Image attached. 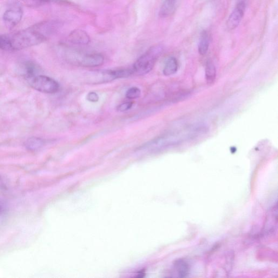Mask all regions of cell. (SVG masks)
<instances>
[{"label":"cell","instance_id":"cell-1","mask_svg":"<svg viewBox=\"0 0 278 278\" xmlns=\"http://www.w3.org/2000/svg\"><path fill=\"white\" fill-rule=\"evenodd\" d=\"M55 22H43L12 35H4L2 49L18 51L44 42L58 30Z\"/></svg>","mask_w":278,"mask_h":278},{"label":"cell","instance_id":"cell-2","mask_svg":"<svg viewBox=\"0 0 278 278\" xmlns=\"http://www.w3.org/2000/svg\"><path fill=\"white\" fill-rule=\"evenodd\" d=\"M163 51V47L161 45L152 46L135 62L133 66V74L138 76L148 74L154 68Z\"/></svg>","mask_w":278,"mask_h":278},{"label":"cell","instance_id":"cell-3","mask_svg":"<svg viewBox=\"0 0 278 278\" xmlns=\"http://www.w3.org/2000/svg\"><path fill=\"white\" fill-rule=\"evenodd\" d=\"M133 75L130 69L116 70H97L90 72L86 75L85 81L89 84L108 83L118 78H127Z\"/></svg>","mask_w":278,"mask_h":278},{"label":"cell","instance_id":"cell-4","mask_svg":"<svg viewBox=\"0 0 278 278\" xmlns=\"http://www.w3.org/2000/svg\"><path fill=\"white\" fill-rule=\"evenodd\" d=\"M31 87L45 94H55L59 91V84L55 79L44 75H36L27 79Z\"/></svg>","mask_w":278,"mask_h":278},{"label":"cell","instance_id":"cell-5","mask_svg":"<svg viewBox=\"0 0 278 278\" xmlns=\"http://www.w3.org/2000/svg\"><path fill=\"white\" fill-rule=\"evenodd\" d=\"M70 56H72L70 57L72 59H70L85 68L100 67L103 64L104 61V57L98 54L80 55L72 52Z\"/></svg>","mask_w":278,"mask_h":278},{"label":"cell","instance_id":"cell-6","mask_svg":"<svg viewBox=\"0 0 278 278\" xmlns=\"http://www.w3.org/2000/svg\"><path fill=\"white\" fill-rule=\"evenodd\" d=\"M246 8V0H239L227 21V29L232 31L236 29L242 21Z\"/></svg>","mask_w":278,"mask_h":278},{"label":"cell","instance_id":"cell-7","mask_svg":"<svg viewBox=\"0 0 278 278\" xmlns=\"http://www.w3.org/2000/svg\"><path fill=\"white\" fill-rule=\"evenodd\" d=\"M23 15V12L21 9H11L4 13V21L7 25L14 27L21 21Z\"/></svg>","mask_w":278,"mask_h":278},{"label":"cell","instance_id":"cell-8","mask_svg":"<svg viewBox=\"0 0 278 278\" xmlns=\"http://www.w3.org/2000/svg\"><path fill=\"white\" fill-rule=\"evenodd\" d=\"M69 40L71 43L79 45H87L90 41L87 33L80 30L72 31L70 34Z\"/></svg>","mask_w":278,"mask_h":278},{"label":"cell","instance_id":"cell-9","mask_svg":"<svg viewBox=\"0 0 278 278\" xmlns=\"http://www.w3.org/2000/svg\"><path fill=\"white\" fill-rule=\"evenodd\" d=\"M177 0H163L160 11L162 18H167L173 15L176 9Z\"/></svg>","mask_w":278,"mask_h":278},{"label":"cell","instance_id":"cell-10","mask_svg":"<svg viewBox=\"0 0 278 278\" xmlns=\"http://www.w3.org/2000/svg\"><path fill=\"white\" fill-rule=\"evenodd\" d=\"M210 45V37L206 31L202 32L200 42L198 43V49L200 55L204 56L206 55Z\"/></svg>","mask_w":278,"mask_h":278},{"label":"cell","instance_id":"cell-11","mask_svg":"<svg viewBox=\"0 0 278 278\" xmlns=\"http://www.w3.org/2000/svg\"><path fill=\"white\" fill-rule=\"evenodd\" d=\"M178 69V63L177 59L171 57L168 59L165 63L163 69V74L165 76H170L176 73Z\"/></svg>","mask_w":278,"mask_h":278},{"label":"cell","instance_id":"cell-12","mask_svg":"<svg viewBox=\"0 0 278 278\" xmlns=\"http://www.w3.org/2000/svg\"><path fill=\"white\" fill-rule=\"evenodd\" d=\"M205 74L207 84H213L216 77V69L214 64L211 61H208L207 63Z\"/></svg>","mask_w":278,"mask_h":278},{"label":"cell","instance_id":"cell-13","mask_svg":"<svg viewBox=\"0 0 278 278\" xmlns=\"http://www.w3.org/2000/svg\"><path fill=\"white\" fill-rule=\"evenodd\" d=\"M44 145V141L42 138L37 137H32L25 142V146L26 149L35 151L42 148Z\"/></svg>","mask_w":278,"mask_h":278},{"label":"cell","instance_id":"cell-14","mask_svg":"<svg viewBox=\"0 0 278 278\" xmlns=\"http://www.w3.org/2000/svg\"><path fill=\"white\" fill-rule=\"evenodd\" d=\"M38 67L34 62H26L24 65V74L26 79L38 75Z\"/></svg>","mask_w":278,"mask_h":278},{"label":"cell","instance_id":"cell-15","mask_svg":"<svg viewBox=\"0 0 278 278\" xmlns=\"http://www.w3.org/2000/svg\"><path fill=\"white\" fill-rule=\"evenodd\" d=\"M177 272L181 276H186L189 272L188 264L183 261H178L176 264Z\"/></svg>","mask_w":278,"mask_h":278},{"label":"cell","instance_id":"cell-16","mask_svg":"<svg viewBox=\"0 0 278 278\" xmlns=\"http://www.w3.org/2000/svg\"><path fill=\"white\" fill-rule=\"evenodd\" d=\"M141 90L137 87L129 88L125 93V97L128 99H135L141 96Z\"/></svg>","mask_w":278,"mask_h":278},{"label":"cell","instance_id":"cell-17","mask_svg":"<svg viewBox=\"0 0 278 278\" xmlns=\"http://www.w3.org/2000/svg\"><path fill=\"white\" fill-rule=\"evenodd\" d=\"M133 105V102H126L118 105L116 110L118 111L123 112L129 110Z\"/></svg>","mask_w":278,"mask_h":278},{"label":"cell","instance_id":"cell-18","mask_svg":"<svg viewBox=\"0 0 278 278\" xmlns=\"http://www.w3.org/2000/svg\"><path fill=\"white\" fill-rule=\"evenodd\" d=\"M87 99L89 102L96 103L99 100V96L95 92H90L87 95Z\"/></svg>","mask_w":278,"mask_h":278}]
</instances>
